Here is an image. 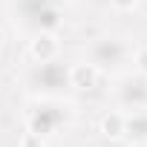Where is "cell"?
Wrapping results in <instances>:
<instances>
[{
    "label": "cell",
    "instance_id": "obj_1",
    "mask_svg": "<svg viewBox=\"0 0 147 147\" xmlns=\"http://www.w3.org/2000/svg\"><path fill=\"white\" fill-rule=\"evenodd\" d=\"M29 52H32V58H38L40 63H46V61H52L55 58V52H58V40L52 38V35H38L35 40H32V46H29Z\"/></svg>",
    "mask_w": 147,
    "mask_h": 147
},
{
    "label": "cell",
    "instance_id": "obj_2",
    "mask_svg": "<svg viewBox=\"0 0 147 147\" xmlns=\"http://www.w3.org/2000/svg\"><path fill=\"white\" fill-rule=\"evenodd\" d=\"M69 78H72V87L90 90V87H95V81H98V72H95V66H90V63H78V66H72Z\"/></svg>",
    "mask_w": 147,
    "mask_h": 147
},
{
    "label": "cell",
    "instance_id": "obj_3",
    "mask_svg": "<svg viewBox=\"0 0 147 147\" xmlns=\"http://www.w3.org/2000/svg\"><path fill=\"white\" fill-rule=\"evenodd\" d=\"M124 115L121 113H107L104 118H101V133L107 136V138H121L124 136Z\"/></svg>",
    "mask_w": 147,
    "mask_h": 147
},
{
    "label": "cell",
    "instance_id": "obj_4",
    "mask_svg": "<svg viewBox=\"0 0 147 147\" xmlns=\"http://www.w3.org/2000/svg\"><path fill=\"white\" fill-rule=\"evenodd\" d=\"M136 63H138V69L147 75V46H141V49L136 52Z\"/></svg>",
    "mask_w": 147,
    "mask_h": 147
},
{
    "label": "cell",
    "instance_id": "obj_5",
    "mask_svg": "<svg viewBox=\"0 0 147 147\" xmlns=\"http://www.w3.org/2000/svg\"><path fill=\"white\" fill-rule=\"evenodd\" d=\"M23 147H40V133H26L23 136Z\"/></svg>",
    "mask_w": 147,
    "mask_h": 147
},
{
    "label": "cell",
    "instance_id": "obj_6",
    "mask_svg": "<svg viewBox=\"0 0 147 147\" xmlns=\"http://www.w3.org/2000/svg\"><path fill=\"white\" fill-rule=\"evenodd\" d=\"M113 3H115L118 9H133V6H136V0H113Z\"/></svg>",
    "mask_w": 147,
    "mask_h": 147
},
{
    "label": "cell",
    "instance_id": "obj_7",
    "mask_svg": "<svg viewBox=\"0 0 147 147\" xmlns=\"http://www.w3.org/2000/svg\"><path fill=\"white\" fill-rule=\"evenodd\" d=\"M0 46H3V32H0Z\"/></svg>",
    "mask_w": 147,
    "mask_h": 147
}]
</instances>
